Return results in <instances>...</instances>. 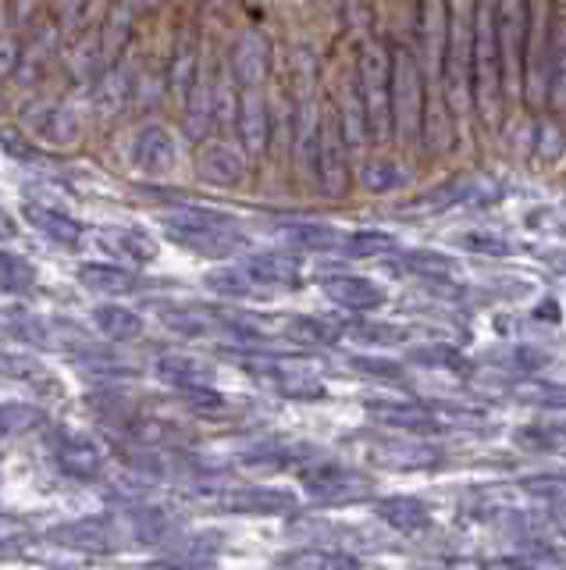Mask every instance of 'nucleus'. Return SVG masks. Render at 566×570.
<instances>
[{"mask_svg": "<svg viewBox=\"0 0 566 570\" xmlns=\"http://www.w3.org/2000/svg\"><path fill=\"white\" fill-rule=\"evenodd\" d=\"M22 118H25L29 129H36L43 139H50V143H57V147H72V143H79V136H82L75 114L65 111V107H57V104L25 107Z\"/></svg>", "mask_w": 566, "mask_h": 570, "instance_id": "1", "label": "nucleus"}, {"mask_svg": "<svg viewBox=\"0 0 566 570\" xmlns=\"http://www.w3.org/2000/svg\"><path fill=\"white\" fill-rule=\"evenodd\" d=\"M200 171L207 182H218V186H232V182L243 179V157L235 154L232 147H225V143H214V147H207L200 154Z\"/></svg>", "mask_w": 566, "mask_h": 570, "instance_id": "6", "label": "nucleus"}, {"mask_svg": "<svg viewBox=\"0 0 566 570\" xmlns=\"http://www.w3.org/2000/svg\"><path fill=\"white\" fill-rule=\"evenodd\" d=\"M25 214H29V221H33L36 228H43L47 236L61 239V243H79L82 228L75 225L72 218H65V214L50 211V207H25Z\"/></svg>", "mask_w": 566, "mask_h": 570, "instance_id": "9", "label": "nucleus"}, {"mask_svg": "<svg viewBox=\"0 0 566 570\" xmlns=\"http://www.w3.org/2000/svg\"><path fill=\"white\" fill-rule=\"evenodd\" d=\"M57 460L68 474L75 478H93L100 471V449L86 439V435L65 432L61 435V446H57Z\"/></svg>", "mask_w": 566, "mask_h": 570, "instance_id": "5", "label": "nucleus"}, {"mask_svg": "<svg viewBox=\"0 0 566 570\" xmlns=\"http://www.w3.org/2000/svg\"><path fill=\"white\" fill-rule=\"evenodd\" d=\"M260 82H246L243 100H239V132H243V147L253 157L264 150L267 143V111H264V93L257 90Z\"/></svg>", "mask_w": 566, "mask_h": 570, "instance_id": "2", "label": "nucleus"}, {"mask_svg": "<svg viewBox=\"0 0 566 570\" xmlns=\"http://www.w3.org/2000/svg\"><path fill=\"white\" fill-rule=\"evenodd\" d=\"M86 4L89 0H61V25L75 29L82 22V15H86Z\"/></svg>", "mask_w": 566, "mask_h": 570, "instance_id": "15", "label": "nucleus"}, {"mask_svg": "<svg viewBox=\"0 0 566 570\" xmlns=\"http://www.w3.org/2000/svg\"><path fill=\"white\" fill-rule=\"evenodd\" d=\"M118 236H104V243L111 246L118 257H129V261H146V257H154V243L150 239H143L139 232H132V228H114Z\"/></svg>", "mask_w": 566, "mask_h": 570, "instance_id": "13", "label": "nucleus"}, {"mask_svg": "<svg viewBox=\"0 0 566 570\" xmlns=\"http://www.w3.org/2000/svg\"><path fill=\"white\" fill-rule=\"evenodd\" d=\"M18 68V43L11 36H0V75H8Z\"/></svg>", "mask_w": 566, "mask_h": 570, "instance_id": "16", "label": "nucleus"}, {"mask_svg": "<svg viewBox=\"0 0 566 570\" xmlns=\"http://www.w3.org/2000/svg\"><path fill=\"white\" fill-rule=\"evenodd\" d=\"M129 33H132V4L129 0H114L111 8H107V18L97 36L100 61H104V65H114V57L122 54L125 43H129Z\"/></svg>", "mask_w": 566, "mask_h": 570, "instance_id": "3", "label": "nucleus"}, {"mask_svg": "<svg viewBox=\"0 0 566 570\" xmlns=\"http://www.w3.org/2000/svg\"><path fill=\"white\" fill-rule=\"evenodd\" d=\"M97 328L107 335V339H114V342H129V339H136L139 332H143V321L132 314V310H125V307H100L97 314Z\"/></svg>", "mask_w": 566, "mask_h": 570, "instance_id": "8", "label": "nucleus"}, {"mask_svg": "<svg viewBox=\"0 0 566 570\" xmlns=\"http://www.w3.org/2000/svg\"><path fill=\"white\" fill-rule=\"evenodd\" d=\"M0 282L15 289L18 282H29V268H25L18 257H8V253H0Z\"/></svg>", "mask_w": 566, "mask_h": 570, "instance_id": "14", "label": "nucleus"}, {"mask_svg": "<svg viewBox=\"0 0 566 570\" xmlns=\"http://www.w3.org/2000/svg\"><path fill=\"white\" fill-rule=\"evenodd\" d=\"M136 161L143 164L150 175H164L175 164V150H171L168 132L161 129H143L136 136Z\"/></svg>", "mask_w": 566, "mask_h": 570, "instance_id": "7", "label": "nucleus"}, {"mask_svg": "<svg viewBox=\"0 0 566 570\" xmlns=\"http://www.w3.org/2000/svg\"><path fill=\"white\" fill-rule=\"evenodd\" d=\"M79 278L89 285V289H100V293H132V289H136V278L125 275L122 268H107V264L82 268Z\"/></svg>", "mask_w": 566, "mask_h": 570, "instance_id": "12", "label": "nucleus"}, {"mask_svg": "<svg viewBox=\"0 0 566 570\" xmlns=\"http://www.w3.org/2000/svg\"><path fill=\"white\" fill-rule=\"evenodd\" d=\"M54 538H61L75 549H107V542H111V535L100 521H75L68 528H57Z\"/></svg>", "mask_w": 566, "mask_h": 570, "instance_id": "10", "label": "nucleus"}, {"mask_svg": "<svg viewBox=\"0 0 566 570\" xmlns=\"http://www.w3.org/2000/svg\"><path fill=\"white\" fill-rule=\"evenodd\" d=\"M196 68H200V40H196V29H182L175 43V61H171V90L182 97V104H186L193 82L200 79Z\"/></svg>", "mask_w": 566, "mask_h": 570, "instance_id": "4", "label": "nucleus"}, {"mask_svg": "<svg viewBox=\"0 0 566 570\" xmlns=\"http://www.w3.org/2000/svg\"><path fill=\"white\" fill-rule=\"evenodd\" d=\"M207 125H211V93H207L203 79H196L186 97V132L200 139L207 132Z\"/></svg>", "mask_w": 566, "mask_h": 570, "instance_id": "11", "label": "nucleus"}]
</instances>
